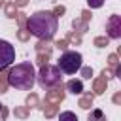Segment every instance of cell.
I'll return each mask as SVG.
<instances>
[{
	"mask_svg": "<svg viewBox=\"0 0 121 121\" xmlns=\"http://www.w3.org/2000/svg\"><path fill=\"white\" fill-rule=\"evenodd\" d=\"M59 121H79V119H78V115L74 112L66 110V112H60L59 113Z\"/></svg>",
	"mask_w": 121,
	"mask_h": 121,
	"instance_id": "15",
	"label": "cell"
},
{
	"mask_svg": "<svg viewBox=\"0 0 121 121\" xmlns=\"http://www.w3.org/2000/svg\"><path fill=\"white\" fill-rule=\"evenodd\" d=\"M55 47H59L60 51H66V47H68V42H66V40H59V42H55Z\"/></svg>",
	"mask_w": 121,
	"mask_h": 121,
	"instance_id": "27",
	"label": "cell"
},
{
	"mask_svg": "<svg viewBox=\"0 0 121 121\" xmlns=\"http://www.w3.org/2000/svg\"><path fill=\"white\" fill-rule=\"evenodd\" d=\"M87 121H106V113H104L102 110L95 108V110H91V112H89Z\"/></svg>",
	"mask_w": 121,
	"mask_h": 121,
	"instance_id": "13",
	"label": "cell"
},
{
	"mask_svg": "<svg viewBox=\"0 0 121 121\" xmlns=\"http://www.w3.org/2000/svg\"><path fill=\"white\" fill-rule=\"evenodd\" d=\"M6 15H8L9 19H15V15H17V6H15L13 2L6 4Z\"/></svg>",
	"mask_w": 121,
	"mask_h": 121,
	"instance_id": "17",
	"label": "cell"
},
{
	"mask_svg": "<svg viewBox=\"0 0 121 121\" xmlns=\"http://www.w3.org/2000/svg\"><path fill=\"white\" fill-rule=\"evenodd\" d=\"M49 57H51V55H43V53H38V59H36V62H38L40 66H43V64H47Z\"/></svg>",
	"mask_w": 121,
	"mask_h": 121,
	"instance_id": "25",
	"label": "cell"
},
{
	"mask_svg": "<svg viewBox=\"0 0 121 121\" xmlns=\"http://www.w3.org/2000/svg\"><path fill=\"white\" fill-rule=\"evenodd\" d=\"M6 91H8V74L0 72V93H6Z\"/></svg>",
	"mask_w": 121,
	"mask_h": 121,
	"instance_id": "21",
	"label": "cell"
},
{
	"mask_svg": "<svg viewBox=\"0 0 121 121\" xmlns=\"http://www.w3.org/2000/svg\"><path fill=\"white\" fill-rule=\"evenodd\" d=\"M36 81V70L32 62H19L8 72V85L19 91H32Z\"/></svg>",
	"mask_w": 121,
	"mask_h": 121,
	"instance_id": "2",
	"label": "cell"
},
{
	"mask_svg": "<svg viewBox=\"0 0 121 121\" xmlns=\"http://www.w3.org/2000/svg\"><path fill=\"white\" fill-rule=\"evenodd\" d=\"M87 4H89V8H102L104 0H87Z\"/></svg>",
	"mask_w": 121,
	"mask_h": 121,
	"instance_id": "28",
	"label": "cell"
},
{
	"mask_svg": "<svg viewBox=\"0 0 121 121\" xmlns=\"http://www.w3.org/2000/svg\"><path fill=\"white\" fill-rule=\"evenodd\" d=\"M93 100H95V95H93V93H87V95H83V96L79 98V108H83V110H91V106H93Z\"/></svg>",
	"mask_w": 121,
	"mask_h": 121,
	"instance_id": "12",
	"label": "cell"
},
{
	"mask_svg": "<svg viewBox=\"0 0 121 121\" xmlns=\"http://www.w3.org/2000/svg\"><path fill=\"white\" fill-rule=\"evenodd\" d=\"M64 100V91H62V85L59 87H53L49 89V93L45 95V100H43V106H51V104H60Z\"/></svg>",
	"mask_w": 121,
	"mask_h": 121,
	"instance_id": "7",
	"label": "cell"
},
{
	"mask_svg": "<svg viewBox=\"0 0 121 121\" xmlns=\"http://www.w3.org/2000/svg\"><path fill=\"white\" fill-rule=\"evenodd\" d=\"M79 70H81V76H83L85 79H91V76H93V68H91V66H81Z\"/></svg>",
	"mask_w": 121,
	"mask_h": 121,
	"instance_id": "24",
	"label": "cell"
},
{
	"mask_svg": "<svg viewBox=\"0 0 121 121\" xmlns=\"http://www.w3.org/2000/svg\"><path fill=\"white\" fill-rule=\"evenodd\" d=\"M2 4H4V0H0V8H2Z\"/></svg>",
	"mask_w": 121,
	"mask_h": 121,
	"instance_id": "33",
	"label": "cell"
},
{
	"mask_svg": "<svg viewBox=\"0 0 121 121\" xmlns=\"http://www.w3.org/2000/svg\"><path fill=\"white\" fill-rule=\"evenodd\" d=\"M81 21H85V23L91 21V11H89V9H83V11H81Z\"/></svg>",
	"mask_w": 121,
	"mask_h": 121,
	"instance_id": "29",
	"label": "cell"
},
{
	"mask_svg": "<svg viewBox=\"0 0 121 121\" xmlns=\"http://www.w3.org/2000/svg\"><path fill=\"white\" fill-rule=\"evenodd\" d=\"M64 11H66V8H64V6H55V8H53V11H51V13H53V15H55V17H60V15H62V13H64Z\"/></svg>",
	"mask_w": 121,
	"mask_h": 121,
	"instance_id": "26",
	"label": "cell"
},
{
	"mask_svg": "<svg viewBox=\"0 0 121 121\" xmlns=\"http://www.w3.org/2000/svg\"><path fill=\"white\" fill-rule=\"evenodd\" d=\"M72 26H74V30H78V34L87 32V23L81 21V19H74V21H72Z\"/></svg>",
	"mask_w": 121,
	"mask_h": 121,
	"instance_id": "14",
	"label": "cell"
},
{
	"mask_svg": "<svg viewBox=\"0 0 121 121\" xmlns=\"http://www.w3.org/2000/svg\"><path fill=\"white\" fill-rule=\"evenodd\" d=\"M81 60H83L81 53H78V51H62V55L57 60V68L62 74H76L81 68Z\"/></svg>",
	"mask_w": 121,
	"mask_h": 121,
	"instance_id": "4",
	"label": "cell"
},
{
	"mask_svg": "<svg viewBox=\"0 0 121 121\" xmlns=\"http://www.w3.org/2000/svg\"><path fill=\"white\" fill-rule=\"evenodd\" d=\"M0 117H2V121L8 117V108H6V106H2V108H0Z\"/></svg>",
	"mask_w": 121,
	"mask_h": 121,
	"instance_id": "30",
	"label": "cell"
},
{
	"mask_svg": "<svg viewBox=\"0 0 121 121\" xmlns=\"http://www.w3.org/2000/svg\"><path fill=\"white\" fill-rule=\"evenodd\" d=\"M57 104H51V106H47V108H43V113H45V117H53L55 113H57Z\"/></svg>",
	"mask_w": 121,
	"mask_h": 121,
	"instance_id": "23",
	"label": "cell"
},
{
	"mask_svg": "<svg viewBox=\"0 0 121 121\" xmlns=\"http://www.w3.org/2000/svg\"><path fill=\"white\" fill-rule=\"evenodd\" d=\"M13 115L19 117V119H26V117H28V108H26V106H19V108L13 110Z\"/></svg>",
	"mask_w": 121,
	"mask_h": 121,
	"instance_id": "16",
	"label": "cell"
},
{
	"mask_svg": "<svg viewBox=\"0 0 121 121\" xmlns=\"http://www.w3.org/2000/svg\"><path fill=\"white\" fill-rule=\"evenodd\" d=\"M36 79H38V85L42 89L49 91V89L62 83V72L53 64H43V66H40V72L36 74Z\"/></svg>",
	"mask_w": 121,
	"mask_h": 121,
	"instance_id": "3",
	"label": "cell"
},
{
	"mask_svg": "<svg viewBox=\"0 0 121 121\" xmlns=\"http://www.w3.org/2000/svg\"><path fill=\"white\" fill-rule=\"evenodd\" d=\"M13 60H15V47L9 42L0 40V72H4Z\"/></svg>",
	"mask_w": 121,
	"mask_h": 121,
	"instance_id": "5",
	"label": "cell"
},
{
	"mask_svg": "<svg viewBox=\"0 0 121 121\" xmlns=\"http://www.w3.org/2000/svg\"><path fill=\"white\" fill-rule=\"evenodd\" d=\"M106 87H108V79H106L104 76H100V78H96V79L93 81V91H95L96 95H102V93L106 91Z\"/></svg>",
	"mask_w": 121,
	"mask_h": 121,
	"instance_id": "10",
	"label": "cell"
},
{
	"mask_svg": "<svg viewBox=\"0 0 121 121\" xmlns=\"http://www.w3.org/2000/svg\"><path fill=\"white\" fill-rule=\"evenodd\" d=\"M26 108L30 110V108H38V96L34 95V93H30L28 96H26Z\"/></svg>",
	"mask_w": 121,
	"mask_h": 121,
	"instance_id": "20",
	"label": "cell"
},
{
	"mask_svg": "<svg viewBox=\"0 0 121 121\" xmlns=\"http://www.w3.org/2000/svg\"><path fill=\"white\" fill-rule=\"evenodd\" d=\"M0 108H2V104H0Z\"/></svg>",
	"mask_w": 121,
	"mask_h": 121,
	"instance_id": "34",
	"label": "cell"
},
{
	"mask_svg": "<svg viewBox=\"0 0 121 121\" xmlns=\"http://www.w3.org/2000/svg\"><path fill=\"white\" fill-rule=\"evenodd\" d=\"M112 100H113V102H115V104H121V93H115V95H113V98H112Z\"/></svg>",
	"mask_w": 121,
	"mask_h": 121,
	"instance_id": "32",
	"label": "cell"
},
{
	"mask_svg": "<svg viewBox=\"0 0 121 121\" xmlns=\"http://www.w3.org/2000/svg\"><path fill=\"white\" fill-rule=\"evenodd\" d=\"M15 19H17V23H19V32H17V36H19L21 42H26L30 34H28V30H26V17H25V13H23V11H17Z\"/></svg>",
	"mask_w": 121,
	"mask_h": 121,
	"instance_id": "8",
	"label": "cell"
},
{
	"mask_svg": "<svg viewBox=\"0 0 121 121\" xmlns=\"http://www.w3.org/2000/svg\"><path fill=\"white\" fill-rule=\"evenodd\" d=\"M108 64H110V68H113V70L119 66V59H117V55H115V53H112V55L108 57Z\"/></svg>",
	"mask_w": 121,
	"mask_h": 121,
	"instance_id": "22",
	"label": "cell"
},
{
	"mask_svg": "<svg viewBox=\"0 0 121 121\" xmlns=\"http://www.w3.org/2000/svg\"><path fill=\"white\" fill-rule=\"evenodd\" d=\"M59 28V21L51 11H36L26 19L28 34L36 36L38 40H51Z\"/></svg>",
	"mask_w": 121,
	"mask_h": 121,
	"instance_id": "1",
	"label": "cell"
},
{
	"mask_svg": "<svg viewBox=\"0 0 121 121\" xmlns=\"http://www.w3.org/2000/svg\"><path fill=\"white\" fill-rule=\"evenodd\" d=\"M36 51H38V53H43V55H51L53 45L49 43V40H40V42L36 43Z\"/></svg>",
	"mask_w": 121,
	"mask_h": 121,
	"instance_id": "11",
	"label": "cell"
},
{
	"mask_svg": "<svg viewBox=\"0 0 121 121\" xmlns=\"http://www.w3.org/2000/svg\"><path fill=\"white\" fill-rule=\"evenodd\" d=\"M66 91L72 93V95H81V93H83V83H81V79H70V81H66Z\"/></svg>",
	"mask_w": 121,
	"mask_h": 121,
	"instance_id": "9",
	"label": "cell"
},
{
	"mask_svg": "<svg viewBox=\"0 0 121 121\" xmlns=\"http://www.w3.org/2000/svg\"><path fill=\"white\" fill-rule=\"evenodd\" d=\"M106 34L112 40L121 38V17L119 15H110V19L106 21Z\"/></svg>",
	"mask_w": 121,
	"mask_h": 121,
	"instance_id": "6",
	"label": "cell"
},
{
	"mask_svg": "<svg viewBox=\"0 0 121 121\" xmlns=\"http://www.w3.org/2000/svg\"><path fill=\"white\" fill-rule=\"evenodd\" d=\"M93 43H95L96 47H106V45L110 43V38H108V36H96Z\"/></svg>",
	"mask_w": 121,
	"mask_h": 121,
	"instance_id": "19",
	"label": "cell"
},
{
	"mask_svg": "<svg viewBox=\"0 0 121 121\" xmlns=\"http://www.w3.org/2000/svg\"><path fill=\"white\" fill-rule=\"evenodd\" d=\"M13 4H15V6H19V8H23V6H26V4H28V0H13Z\"/></svg>",
	"mask_w": 121,
	"mask_h": 121,
	"instance_id": "31",
	"label": "cell"
},
{
	"mask_svg": "<svg viewBox=\"0 0 121 121\" xmlns=\"http://www.w3.org/2000/svg\"><path fill=\"white\" fill-rule=\"evenodd\" d=\"M64 40H66L68 43H74V45H76V43H81V36H79L78 32H70Z\"/></svg>",
	"mask_w": 121,
	"mask_h": 121,
	"instance_id": "18",
	"label": "cell"
}]
</instances>
